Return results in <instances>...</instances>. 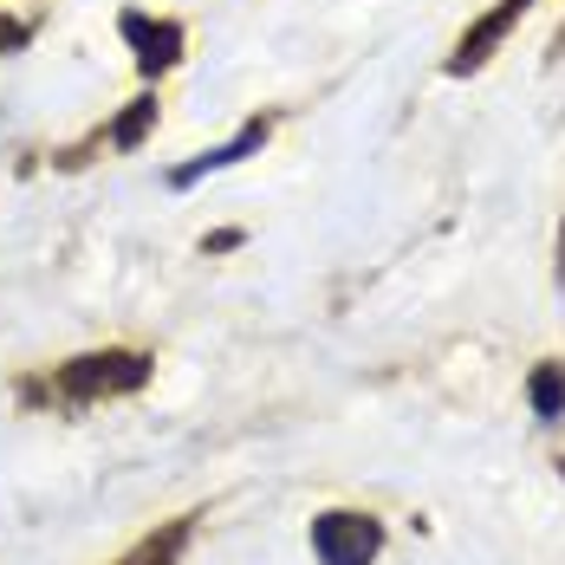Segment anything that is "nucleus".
<instances>
[{"label": "nucleus", "instance_id": "f257e3e1", "mask_svg": "<svg viewBox=\"0 0 565 565\" xmlns=\"http://www.w3.org/2000/svg\"><path fill=\"white\" fill-rule=\"evenodd\" d=\"M150 377V358L143 351H92V358H78V364H65V396H78V403H92V396H111V391H137Z\"/></svg>", "mask_w": 565, "mask_h": 565}, {"label": "nucleus", "instance_id": "f03ea898", "mask_svg": "<svg viewBox=\"0 0 565 565\" xmlns=\"http://www.w3.org/2000/svg\"><path fill=\"white\" fill-rule=\"evenodd\" d=\"M377 520L371 513H326L312 520V553L319 565H371L377 559Z\"/></svg>", "mask_w": 565, "mask_h": 565}, {"label": "nucleus", "instance_id": "7ed1b4c3", "mask_svg": "<svg viewBox=\"0 0 565 565\" xmlns=\"http://www.w3.org/2000/svg\"><path fill=\"white\" fill-rule=\"evenodd\" d=\"M526 7H533V0H501V7H494V13H488V20H481V26H475L468 40H461V46H455L449 72H475L481 58H488L494 46H501V40H508V26L520 20V13H526Z\"/></svg>", "mask_w": 565, "mask_h": 565}, {"label": "nucleus", "instance_id": "20e7f679", "mask_svg": "<svg viewBox=\"0 0 565 565\" xmlns=\"http://www.w3.org/2000/svg\"><path fill=\"white\" fill-rule=\"evenodd\" d=\"M124 40L137 46L143 72H163V65H175V53H182V26H170V20H143V13H124Z\"/></svg>", "mask_w": 565, "mask_h": 565}, {"label": "nucleus", "instance_id": "39448f33", "mask_svg": "<svg viewBox=\"0 0 565 565\" xmlns=\"http://www.w3.org/2000/svg\"><path fill=\"white\" fill-rule=\"evenodd\" d=\"M260 143H267V117H254V124H241V137H234V143H222V150H209V157H195V163H182V170H175L170 182H175V189H189L195 175H209V170H227V163H241V157H247V150H260Z\"/></svg>", "mask_w": 565, "mask_h": 565}, {"label": "nucleus", "instance_id": "423d86ee", "mask_svg": "<svg viewBox=\"0 0 565 565\" xmlns=\"http://www.w3.org/2000/svg\"><path fill=\"white\" fill-rule=\"evenodd\" d=\"M150 124H157V98H137V105H130V111L117 117L111 143H117V150H137V143H143V130H150Z\"/></svg>", "mask_w": 565, "mask_h": 565}, {"label": "nucleus", "instance_id": "0eeeda50", "mask_svg": "<svg viewBox=\"0 0 565 565\" xmlns=\"http://www.w3.org/2000/svg\"><path fill=\"white\" fill-rule=\"evenodd\" d=\"M182 540H189V520H175V526L163 533V540H150V546H137V553H130L124 565H170L175 553H182Z\"/></svg>", "mask_w": 565, "mask_h": 565}, {"label": "nucleus", "instance_id": "6e6552de", "mask_svg": "<svg viewBox=\"0 0 565 565\" xmlns=\"http://www.w3.org/2000/svg\"><path fill=\"white\" fill-rule=\"evenodd\" d=\"M533 409H540V416H559L565 409V371L559 364H546V371L533 377Z\"/></svg>", "mask_w": 565, "mask_h": 565}]
</instances>
